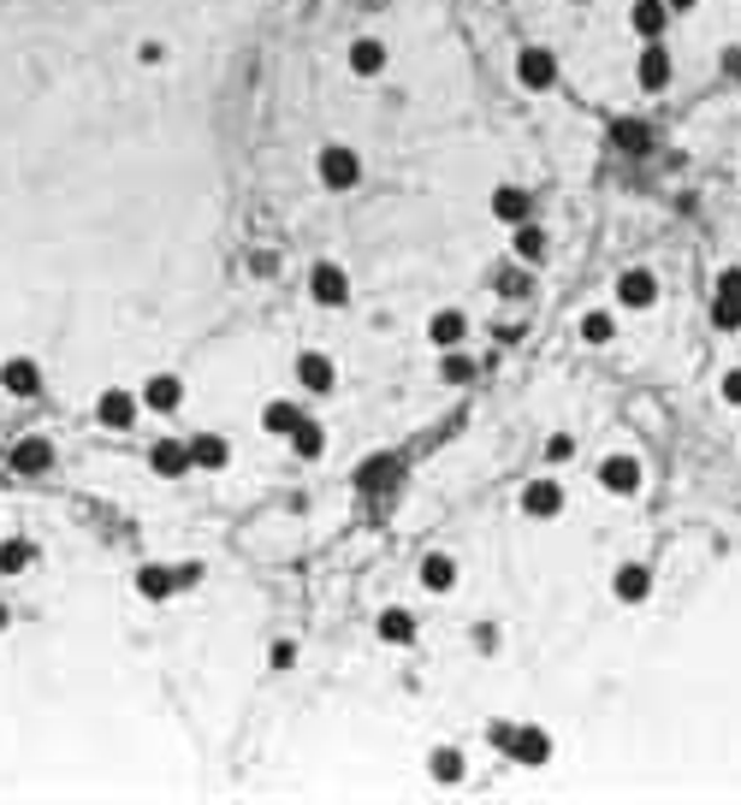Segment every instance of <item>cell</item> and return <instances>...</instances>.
I'll use <instances>...</instances> for the list:
<instances>
[{
	"instance_id": "32",
	"label": "cell",
	"mask_w": 741,
	"mask_h": 805,
	"mask_svg": "<svg viewBox=\"0 0 741 805\" xmlns=\"http://www.w3.org/2000/svg\"><path fill=\"white\" fill-rule=\"evenodd\" d=\"M711 326H718V332H736V326H741V302H736V297H711Z\"/></svg>"
},
{
	"instance_id": "25",
	"label": "cell",
	"mask_w": 741,
	"mask_h": 805,
	"mask_svg": "<svg viewBox=\"0 0 741 805\" xmlns=\"http://www.w3.org/2000/svg\"><path fill=\"white\" fill-rule=\"evenodd\" d=\"M398 474H403V462H398V457H374V462H362V468H356V486H362V492H380V486H391Z\"/></svg>"
},
{
	"instance_id": "1",
	"label": "cell",
	"mask_w": 741,
	"mask_h": 805,
	"mask_svg": "<svg viewBox=\"0 0 741 805\" xmlns=\"http://www.w3.org/2000/svg\"><path fill=\"white\" fill-rule=\"evenodd\" d=\"M315 179H321L327 189H356L362 184V160H356V149H344V142H327L321 154H315Z\"/></svg>"
},
{
	"instance_id": "11",
	"label": "cell",
	"mask_w": 741,
	"mask_h": 805,
	"mask_svg": "<svg viewBox=\"0 0 741 805\" xmlns=\"http://www.w3.org/2000/svg\"><path fill=\"white\" fill-rule=\"evenodd\" d=\"M48 468H54V445L42 433H24L12 445V474H48Z\"/></svg>"
},
{
	"instance_id": "31",
	"label": "cell",
	"mask_w": 741,
	"mask_h": 805,
	"mask_svg": "<svg viewBox=\"0 0 741 805\" xmlns=\"http://www.w3.org/2000/svg\"><path fill=\"white\" fill-rule=\"evenodd\" d=\"M581 338H588V344H612V338H617V320L605 314V309L581 314Z\"/></svg>"
},
{
	"instance_id": "28",
	"label": "cell",
	"mask_w": 741,
	"mask_h": 805,
	"mask_svg": "<svg viewBox=\"0 0 741 805\" xmlns=\"http://www.w3.org/2000/svg\"><path fill=\"white\" fill-rule=\"evenodd\" d=\"M380 640H386V646H410V640H415V617H410V610H380Z\"/></svg>"
},
{
	"instance_id": "13",
	"label": "cell",
	"mask_w": 741,
	"mask_h": 805,
	"mask_svg": "<svg viewBox=\"0 0 741 805\" xmlns=\"http://www.w3.org/2000/svg\"><path fill=\"white\" fill-rule=\"evenodd\" d=\"M612 593H617V605H647L652 598V568L647 563H623L612 575Z\"/></svg>"
},
{
	"instance_id": "3",
	"label": "cell",
	"mask_w": 741,
	"mask_h": 805,
	"mask_svg": "<svg viewBox=\"0 0 741 805\" xmlns=\"http://www.w3.org/2000/svg\"><path fill=\"white\" fill-rule=\"evenodd\" d=\"M309 297L321 302V309H344V302H351V273H344L339 261H315V273H309Z\"/></svg>"
},
{
	"instance_id": "20",
	"label": "cell",
	"mask_w": 741,
	"mask_h": 805,
	"mask_svg": "<svg viewBox=\"0 0 741 805\" xmlns=\"http://www.w3.org/2000/svg\"><path fill=\"white\" fill-rule=\"evenodd\" d=\"M511 231H516V238H511V255L522 261V267H540V261L551 255V238H546L540 226H528V219H522V226H511Z\"/></svg>"
},
{
	"instance_id": "15",
	"label": "cell",
	"mask_w": 741,
	"mask_h": 805,
	"mask_svg": "<svg viewBox=\"0 0 741 805\" xmlns=\"http://www.w3.org/2000/svg\"><path fill=\"white\" fill-rule=\"evenodd\" d=\"M463 338H469V314L463 309H440L428 320V344L433 349H463Z\"/></svg>"
},
{
	"instance_id": "23",
	"label": "cell",
	"mask_w": 741,
	"mask_h": 805,
	"mask_svg": "<svg viewBox=\"0 0 741 805\" xmlns=\"http://www.w3.org/2000/svg\"><path fill=\"white\" fill-rule=\"evenodd\" d=\"M421 587H428V593H452L457 587V557H445V551L421 557Z\"/></svg>"
},
{
	"instance_id": "37",
	"label": "cell",
	"mask_w": 741,
	"mask_h": 805,
	"mask_svg": "<svg viewBox=\"0 0 741 805\" xmlns=\"http://www.w3.org/2000/svg\"><path fill=\"white\" fill-rule=\"evenodd\" d=\"M511 735H516V723H492V728H487V740L499 746V752H511Z\"/></svg>"
},
{
	"instance_id": "38",
	"label": "cell",
	"mask_w": 741,
	"mask_h": 805,
	"mask_svg": "<svg viewBox=\"0 0 741 805\" xmlns=\"http://www.w3.org/2000/svg\"><path fill=\"white\" fill-rule=\"evenodd\" d=\"M267 664H273V669H290V664H297V646H290V640H280V646H273V657H267Z\"/></svg>"
},
{
	"instance_id": "21",
	"label": "cell",
	"mask_w": 741,
	"mask_h": 805,
	"mask_svg": "<svg viewBox=\"0 0 741 805\" xmlns=\"http://www.w3.org/2000/svg\"><path fill=\"white\" fill-rule=\"evenodd\" d=\"M285 445L297 450L303 462H321V457H327V427H321V421H309V415H303L297 427L285 433Z\"/></svg>"
},
{
	"instance_id": "8",
	"label": "cell",
	"mask_w": 741,
	"mask_h": 805,
	"mask_svg": "<svg viewBox=\"0 0 741 805\" xmlns=\"http://www.w3.org/2000/svg\"><path fill=\"white\" fill-rule=\"evenodd\" d=\"M137 403H142V409H155V415H179V403H184V379H179V373H155V379H142Z\"/></svg>"
},
{
	"instance_id": "39",
	"label": "cell",
	"mask_w": 741,
	"mask_h": 805,
	"mask_svg": "<svg viewBox=\"0 0 741 805\" xmlns=\"http://www.w3.org/2000/svg\"><path fill=\"white\" fill-rule=\"evenodd\" d=\"M723 403H736V409H741V368L723 373Z\"/></svg>"
},
{
	"instance_id": "14",
	"label": "cell",
	"mask_w": 741,
	"mask_h": 805,
	"mask_svg": "<svg viewBox=\"0 0 741 805\" xmlns=\"http://www.w3.org/2000/svg\"><path fill=\"white\" fill-rule=\"evenodd\" d=\"M149 468H155V474H167V480L191 474V445H184V438H155V445H149Z\"/></svg>"
},
{
	"instance_id": "9",
	"label": "cell",
	"mask_w": 741,
	"mask_h": 805,
	"mask_svg": "<svg viewBox=\"0 0 741 805\" xmlns=\"http://www.w3.org/2000/svg\"><path fill=\"white\" fill-rule=\"evenodd\" d=\"M522 516H534V521H551V516H563V486L558 480H528L522 486Z\"/></svg>"
},
{
	"instance_id": "40",
	"label": "cell",
	"mask_w": 741,
	"mask_h": 805,
	"mask_svg": "<svg viewBox=\"0 0 741 805\" xmlns=\"http://www.w3.org/2000/svg\"><path fill=\"white\" fill-rule=\"evenodd\" d=\"M723 78H741V48H723V60H718Z\"/></svg>"
},
{
	"instance_id": "43",
	"label": "cell",
	"mask_w": 741,
	"mask_h": 805,
	"mask_svg": "<svg viewBox=\"0 0 741 805\" xmlns=\"http://www.w3.org/2000/svg\"><path fill=\"white\" fill-rule=\"evenodd\" d=\"M7 622H12V617H7V605H0V634H7Z\"/></svg>"
},
{
	"instance_id": "7",
	"label": "cell",
	"mask_w": 741,
	"mask_h": 805,
	"mask_svg": "<svg viewBox=\"0 0 741 805\" xmlns=\"http://www.w3.org/2000/svg\"><path fill=\"white\" fill-rule=\"evenodd\" d=\"M652 302H659V279H652L647 267H629V273H617V309H635V314H647Z\"/></svg>"
},
{
	"instance_id": "2",
	"label": "cell",
	"mask_w": 741,
	"mask_h": 805,
	"mask_svg": "<svg viewBox=\"0 0 741 805\" xmlns=\"http://www.w3.org/2000/svg\"><path fill=\"white\" fill-rule=\"evenodd\" d=\"M593 480H600L612 497H635L647 486V468H641V457H629V450H612V457L593 468Z\"/></svg>"
},
{
	"instance_id": "22",
	"label": "cell",
	"mask_w": 741,
	"mask_h": 805,
	"mask_svg": "<svg viewBox=\"0 0 741 805\" xmlns=\"http://www.w3.org/2000/svg\"><path fill=\"white\" fill-rule=\"evenodd\" d=\"M351 71H356V78H380V71H386V42L356 36L351 42Z\"/></svg>"
},
{
	"instance_id": "16",
	"label": "cell",
	"mask_w": 741,
	"mask_h": 805,
	"mask_svg": "<svg viewBox=\"0 0 741 805\" xmlns=\"http://www.w3.org/2000/svg\"><path fill=\"white\" fill-rule=\"evenodd\" d=\"M511 758H516V764H528V770H540L551 758V735H546V728H534V723H522L511 735Z\"/></svg>"
},
{
	"instance_id": "36",
	"label": "cell",
	"mask_w": 741,
	"mask_h": 805,
	"mask_svg": "<svg viewBox=\"0 0 741 805\" xmlns=\"http://www.w3.org/2000/svg\"><path fill=\"white\" fill-rule=\"evenodd\" d=\"M137 60L142 66H161L167 60V42H137Z\"/></svg>"
},
{
	"instance_id": "44",
	"label": "cell",
	"mask_w": 741,
	"mask_h": 805,
	"mask_svg": "<svg viewBox=\"0 0 741 805\" xmlns=\"http://www.w3.org/2000/svg\"><path fill=\"white\" fill-rule=\"evenodd\" d=\"M575 7H581V0H575Z\"/></svg>"
},
{
	"instance_id": "5",
	"label": "cell",
	"mask_w": 741,
	"mask_h": 805,
	"mask_svg": "<svg viewBox=\"0 0 741 805\" xmlns=\"http://www.w3.org/2000/svg\"><path fill=\"white\" fill-rule=\"evenodd\" d=\"M297 386L309 391V398H332V391H339V368H332V356L303 349V356H297Z\"/></svg>"
},
{
	"instance_id": "35",
	"label": "cell",
	"mask_w": 741,
	"mask_h": 805,
	"mask_svg": "<svg viewBox=\"0 0 741 805\" xmlns=\"http://www.w3.org/2000/svg\"><path fill=\"white\" fill-rule=\"evenodd\" d=\"M196 580H202V563H179V568H172V587H196Z\"/></svg>"
},
{
	"instance_id": "12",
	"label": "cell",
	"mask_w": 741,
	"mask_h": 805,
	"mask_svg": "<svg viewBox=\"0 0 741 805\" xmlns=\"http://www.w3.org/2000/svg\"><path fill=\"white\" fill-rule=\"evenodd\" d=\"M492 219H499V226H522V219H534V196L522 184H499V189H492Z\"/></svg>"
},
{
	"instance_id": "19",
	"label": "cell",
	"mask_w": 741,
	"mask_h": 805,
	"mask_svg": "<svg viewBox=\"0 0 741 805\" xmlns=\"http://www.w3.org/2000/svg\"><path fill=\"white\" fill-rule=\"evenodd\" d=\"M184 445H191V468H208V474H220V468L231 462V445L220 433H191Z\"/></svg>"
},
{
	"instance_id": "34",
	"label": "cell",
	"mask_w": 741,
	"mask_h": 805,
	"mask_svg": "<svg viewBox=\"0 0 741 805\" xmlns=\"http://www.w3.org/2000/svg\"><path fill=\"white\" fill-rule=\"evenodd\" d=\"M718 297H736L741 302V267H723L718 273Z\"/></svg>"
},
{
	"instance_id": "29",
	"label": "cell",
	"mask_w": 741,
	"mask_h": 805,
	"mask_svg": "<svg viewBox=\"0 0 741 805\" xmlns=\"http://www.w3.org/2000/svg\"><path fill=\"white\" fill-rule=\"evenodd\" d=\"M428 775H433V782H463V752H457V746H433V752H428Z\"/></svg>"
},
{
	"instance_id": "6",
	"label": "cell",
	"mask_w": 741,
	"mask_h": 805,
	"mask_svg": "<svg viewBox=\"0 0 741 805\" xmlns=\"http://www.w3.org/2000/svg\"><path fill=\"white\" fill-rule=\"evenodd\" d=\"M516 83L522 90H551V83H558V54L551 48H522L516 54Z\"/></svg>"
},
{
	"instance_id": "26",
	"label": "cell",
	"mask_w": 741,
	"mask_h": 805,
	"mask_svg": "<svg viewBox=\"0 0 741 805\" xmlns=\"http://www.w3.org/2000/svg\"><path fill=\"white\" fill-rule=\"evenodd\" d=\"M303 421V409L297 403H285V398H273L267 409H261V433H273V438H285L290 427Z\"/></svg>"
},
{
	"instance_id": "18",
	"label": "cell",
	"mask_w": 741,
	"mask_h": 805,
	"mask_svg": "<svg viewBox=\"0 0 741 805\" xmlns=\"http://www.w3.org/2000/svg\"><path fill=\"white\" fill-rule=\"evenodd\" d=\"M671 19H676V12L664 7V0H635V7H629V31L641 36V42H659Z\"/></svg>"
},
{
	"instance_id": "42",
	"label": "cell",
	"mask_w": 741,
	"mask_h": 805,
	"mask_svg": "<svg viewBox=\"0 0 741 805\" xmlns=\"http://www.w3.org/2000/svg\"><path fill=\"white\" fill-rule=\"evenodd\" d=\"M664 7H671V12H694L700 0H664Z\"/></svg>"
},
{
	"instance_id": "27",
	"label": "cell",
	"mask_w": 741,
	"mask_h": 805,
	"mask_svg": "<svg viewBox=\"0 0 741 805\" xmlns=\"http://www.w3.org/2000/svg\"><path fill=\"white\" fill-rule=\"evenodd\" d=\"M31 563H36L31 539H0V575H24Z\"/></svg>"
},
{
	"instance_id": "17",
	"label": "cell",
	"mask_w": 741,
	"mask_h": 805,
	"mask_svg": "<svg viewBox=\"0 0 741 805\" xmlns=\"http://www.w3.org/2000/svg\"><path fill=\"white\" fill-rule=\"evenodd\" d=\"M635 83H641L647 95H659L664 83H671V54H664L659 42H647V48H641V60H635Z\"/></svg>"
},
{
	"instance_id": "33",
	"label": "cell",
	"mask_w": 741,
	"mask_h": 805,
	"mask_svg": "<svg viewBox=\"0 0 741 805\" xmlns=\"http://www.w3.org/2000/svg\"><path fill=\"white\" fill-rule=\"evenodd\" d=\"M440 356H445V368H440V373H445V379H452V386H463V379H469V373H475V368H469V361H463V356H457V349H440Z\"/></svg>"
},
{
	"instance_id": "24",
	"label": "cell",
	"mask_w": 741,
	"mask_h": 805,
	"mask_svg": "<svg viewBox=\"0 0 741 805\" xmlns=\"http://www.w3.org/2000/svg\"><path fill=\"white\" fill-rule=\"evenodd\" d=\"M137 593L149 598V605L172 598V593H179V587H172V568H167V563H142V568H137Z\"/></svg>"
},
{
	"instance_id": "4",
	"label": "cell",
	"mask_w": 741,
	"mask_h": 805,
	"mask_svg": "<svg viewBox=\"0 0 741 805\" xmlns=\"http://www.w3.org/2000/svg\"><path fill=\"white\" fill-rule=\"evenodd\" d=\"M137 415H142V403H137V391H125V386H113V391H101V398H95V421H101V427H113V433L137 427Z\"/></svg>"
},
{
	"instance_id": "30",
	"label": "cell",
	"mask_w": 741,
	"mask_h": 805,
	"mask_svg": "<svg viewBox=\"0 0 741 805\" xmlns=\"http://www.w3.org/2000/svg\"><path fill=\"white\" fill-rule=\"evenodd\" d=\"M612 142H617V149H623V154H647V142H652V130H647L641 119H623V125L612 130Z\"/></svg>"
},
{
	"instance_id": "41",
	"label": "cell",
	"mask_w": 741,
	"mask_h": 805,
	"mask_svg": "<svg viewBox=\"0 0 741 805\" xmlns=\"http://www.w3.org/2000/svg\"><path fill=\"white\" fill-rule=\"evenodd\" d=\"M570 450H575V438H563V433H558V438H551V445H546V457H551V462H563V457H570Z\"/></svg>"
},
{
	"instance_id": "10",
	"label": "cell",
	"mask_w": 741,
	"mask_h": 805,
	"mask_svg": "<svg viewBox=\"0 0 741 805\" xmlns=\"http://www.w3.org/2000/svg\"><path fill=\"white\" fill-rule=\"evenodd\" d=\"M0 386H7V398H36V391H42V368L31 356H7V361H0Z\"/></svg>"
}]
</instances>
